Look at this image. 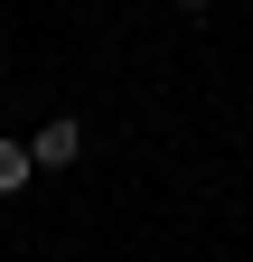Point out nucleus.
Instances as JSON below:
<instances>
[{
  "mask_svg": "<svg viewBox=\"0 0 253 262\" xmlns=\"http://www.w3.org/2000/svg\"><path fill=\"white\" fill-rule=\"evenodd\" d=\"M28 159H38V169H75V159H85V122H75V113H56L38 141H28Z\"/></svg>",
  "mask_w": 253,
  "mask_h": 262,
  "instance_id": "nucleus-1",
  "label": "nucleus"
},
{
  "mask_svg": "<svg viewBox=\"0 0 253 262\" xmlns=\"http://www.w3.org/2000/svg\"><path fill=\"white\" fill-rule=\"evenodd\" d=\"M178 10H206V0H178Z\"/></svg>",
  "mask_w": 253,
  "mask_h": 262,
  "instance_id": "nucleus-3",
  "label": "nucleus"
},
{
  "mask_svg": "<svg viewBox=\"0 0 253 262\" xmlns=\"http://www.w3.org/2000/svg\"><path fill=\"white\" fill-rule=\"evenodd\" d=\"M28 178H38V159H28V141H0V196H19Z\"/></svg>",
  "mask_w": 253,
  "mask_h": 262,
  "instance_id": "nucleus-2",
  "label": "nucleus"
}]
</instances>
